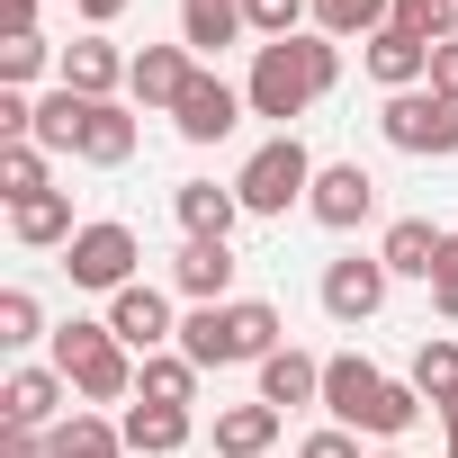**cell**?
<instances>
[{
  "label": "cell",
  "mask_w": 458,
  "mask_h": 458,
  "mask_svg": "<svg viewBox=\"0 0 458 458\" xmlns=\"http://www.w3.org/2000/svg\"><path fill=\"white\" fill-rule=\"evenodd\" d=\"M333 81H342V46L306 28V37H279V46H261V55H252L243 99H252V117H279V135H288V117H306Z\"/></svg>",
  "instance_id": "cell-1"
},
{
  "label": "cell",
  "mask_w": 458,
  "mask_h": 458,
  "mask_svg": "<svg viewBox=\"0 0 458 458\" xmlns=\"http://www.w3.org/2000/svg\"><path fill=\"white\" fill-rule=\"evenodd\" d=\"M180 351L198 360V369H261L270 351H288L279 342V306L270 297H225V306H189L180 315Z\"/></svg>",
  "instance_id": "cell-2"
},
{
  "label": "cell",
  "mask_w": 458,
  "mask_h": 458,
  "mask_svg": "<svg viewBox=\"0 0 458 458\" xmlns=\"http://www.w3.org/2000/svg\"><path fill=\"white\" fill-rule=\"evenodd\" d=\"M10 234L28 243V252H64L81 225H72V198L64 189H46V198H28V207H10Z\"/></svg>",
  "instance_id": "cell-26"
},
{
  "label": "cell",
  "mask_w": 458,
  "mask_h": 458,
  "mask_svg": "<svg viewBox=\"0 0 458 458\" xmlns=\"http://www.w3.org/2000/svg\"><path fill=\"white\" fill-rule=\"evenodd\" d=\"M117 431H126V449H135V458H180L198 422H189V404H126V413H117Z\"/></svg>",
  "instance_id": "cell-20"
},
{
  "label": "cell",
  "mask_w": 458,
  "mask_h": 458,
  "mask_svg": "<svg viewBox=\"0 0 458 458\" xmlns=\"http://www.w3.org/2000/svg\"><path fill=\"white\" fill-rule=\"evenodd\" d=\"M306 216L324 225V234H351V225H369V216H377V180H369L360 162H324V171H315V189H306Z\"/></svg>",
  "instance_id": "cell-9"
},
{
  "label": "cell",
  "mask_w": 458,
  "mask_h": 458,
  "mask_svg": "<svg viewBox=\"0 0 458 458\" xmlns=\"http://www.w3.org/2000/svg\"><path fill=\"white\" fill-rule=\"evenodd\" d=\"M386 288H395V270L377 261V252H342V261H324V315L333 324H369L377 306H386Z\"/></svg>",
  "instance_id": "cell-8"
},
{
  "label": "cell",
  "mask_w": 458,
  "mask_h": 458,
  "mask_svg": "<svg viewBox=\"0 0 458 458\" xmlns=\"http://www.w3.org/2000/svg\"><path fill=\"white\" fill-rule=\"evenodd\" d=\"M72 10H81V28H99V37H108V19H126V0H72Z\"/></svg>",
  "instance_id": "cell-41"
},
{
  "label": "cell",
  "mask_w": 458,
  "mask_h": 458,
  "mask_svg": "<svg viewBox=\"0 0 458 458\" xmlns=\"http://www.w3.org/2000/svg\"><path fill=\"white\" fill-rule=\"evenodd\" d=\"M306 19H315V37H333V46H351V37L369 46V37L395 28V0H315Z\"/></svg>",
  "instance_id": "cell-25"
},
{
  "label": "cell",
  "mask_w": 458,
  "mask_h": 458,
  "mask_svg": "<svg viewBox=\"0 0 458 458\" xmlns=\"http://www.w3.org/2000/svg\"><path fill=\"white\" fill-rule=\"evenodd\" d=\"M243 108H252V99H243L234 81L198 64V72H189V90H180V108H171V126H180V144H225V135L243 126Z\"/></svg>",
  "instance_id": "cell-7"
},
{
  "label": "cell",
  "mask_w": 458,
  "mask_h": 458,
  "mask_svg": "<svg viewBox=\"0 0 458 458\" xmlns=\"http://www.w3.org/2000/svg\"><path fill=\"white\" fill-rule=\"evenodd\" d=\"M297 458H360V431L324 422V431H306V440H297Z\"/></svg>",
  "instance_id": "cell-38"
},
{
  "label": "cell",
  "mask_w": 458,
  "mask_h": 458,
  "mask_svg": "<svg viewBox=\"0 0 458 458\" xmlns=\"http://www.w3.org/2000/svg\"><path fill=\"white\" fill-rule=\"evenodd\" d=\"M440 252H449V234H440L431 216H395L386 234H377V261H386L395 279H422V288H431V270H440Z\"/></svg>",
  "instance_id": "cell-16"
},
{
  "label": "cell",
  "mask_w": 458,
  "mask_h": 458,
  "mask_svg": "<svg viewBox=\"0 0 458 458\" xmlns=\"http://www.w3.org/2000/svg\"><path fill=\"white\" fill-rule=\"evenodd\" d=\"M306 10H315V0H243V28L261 46H279V37H306Z\"/></svg>",
  "instance_id": "cell-33"
},
{
  "label": "cell",
  "mask_w": 458,
  "mask_h": 458,
  "mask_svg": "<svg viewBox=\"0 0 458 458\" xmlns=\"http://www.w3.org/2000/svg\"><path fill=\"white\" fill-rule=\"evenodd\" d=\"M99 324H108V333H117V342L135 351V360H144V351H171V342H180V324H171V297H162V288H144V279H135V288H117Z\"/></svg>",
  "instance_id": "cell-10"
},
{
  "label": "cell",
  "mask_w": 458,
  "mask_h": 458,
  "mask_svg": "<svg viewBox=\"0 0 458 458\" xmlns=\"http://www.w3.org/2000/svg\"><path fill=\"white\" fill-rule=\"evenodd\" d=\"M261 404H324V360H306V351H270L261 360Z\"/></svg>",
  "instance_id": "cell-24"
},
{
  "label": "cell",
  "mask_w": 458,
  "mask_h": 458,
  "mask_svg": "<svg viewBox=\"0 0 458 458\" xmlns=\"http://www.w3.org/2000/svg\"><path fill=\"white\" fill-rule=\"evenodd\" d=\"M440 10H449V37H458V0H440Z\"/></svg>",
  "instance_id": "cell-43"
},
{
  "label": "cell",
  "mask_w": 458,
  "mask_h": 458,
  "mask_svg": "<svg viewBox=\"0 0 458 458\" xmlns=\"http://www.w3.org/2000/svg\"><path fill=\"white\" fill-rule=\"evenodd\" d=\"M377 458H404V449H377Z\"/></svg>",
  "instance_id": "cell-44"
},
{
  "label": "cell",
  "mask_w": 458,
  "mask_h": 458,
  "mask_svg": "<svg viewBox=\"0 0 458 458\" xmlns=\"http://www.w3.org/2000/svg\"><path fill=\"white\" fill-rule=\"evenodd\" d=\"M413 413H422L413 377H386V395H377V413H369V440H404V431H413Z\"/></svg>",
  "instance_id": "cell-34"
},
{
  "label": "cell",
  "mask_w": 458,
  "mask_h": 458,
  "mask_svg": "<svg viewBox=\"0 0 458 458\" xmlns=\"http://www.w3.org/2000/svg\"><path fill=\"white\" fill-rule=\"evenodd\" d=\"M171 216H180V234H189V243H234L243 198H234V189H216V180H180V189H171Z\"/></svg>",
  "instance_id": "cell-14"
},
{
  "label": "cell",
  "mask_w": 458,
  "mask_h": 458,
  "mask_svg": "<svg viewBox=\"0 0 458 458\" xmlns=\"http://www.w3.org/2000/svg\"><path fill=\"white\" fill-rule=\"evenodd\" d=\"M198 377H207V369H198L180 342H171V351H144V360H135V404H198Z\"/></svg>",
  "instance_id": "cell-21"
},
{
  "label": "cell",
  "mask_w": 458,
  "mask_h": 458,
  "mask_svg": "<svg viewBox=\"0 0 458 458\" xmlns=\"http://www.w3.org/2000/svg\"><path fill=\"white\" fill-rule=\"evenodd\" d=\"M377 395H386V369H377V360H360V351H342V360H324V413H333L342 431H369V413H377Z\"/></svg>",
  "instance_id": "cell-13"
},
{
  "label": "cell",
  "mask_w": 458,
  "mask_h": 458,
  "mask_svg": "<svg viewBox=\"0 0 458 458\" xmlns=\"http://www.w3.org/2000/svg\"><path fill=\"white\" fill-rule=\"evenodd\" d=\"M377 135L395 144V153H422V162H449L458 153V99L449 90H395L386 108H377Z\"/></svg>",
  "instance_id": "cell-5"
},
{
  "label": "cell",
  "mask_w": 458,
  "mask_h": 458,
  "mask_svg": "<svg viewBox=\"0 0 458 458\" xmlns=\"http://www.w3.org/2000/svg\"><path fill=\"white\" fill-rule=\"evenodd\" d=\"M431 90H449V99H458V37H449V46H431Z\"/></svg>",
  "instance_id": "cell-39"
},
{
  "label": "cell",
  "mask_w": 458,
  "mask_h": 458,
  "mask_svg": "<svg viewBox=\"0 0 458 458\" xmlns=\"http://www.w3.org/2000/svg\"><path fill=\"white\" fill-rule=\"evenodd\" d=\"M234 243H180V261H171V288L189 297V306H225L234 297Z\"/></svg>",
  "instance_id": "cell-17"
},
{
  "label": "cell",
  "mask_w": 458,
  "mask_h": 458,
  "mask_svg": "<svg viewBox=\"0 0 458 458\" xmlns=\"http://www.w3.org/2000/svg\"><path fill=\"white\" fill-rule=\"evenodd\" d=\"M189 72H198V55H189V46H144V55H135V72H126V99L171 117V108H180V90H189Z\"/></svg>",
  "instance_id": "cell-15"
},
{
  "label": "cell",
  "mask_w": 458,
  "mask_h": 458,
  "mask_svg": "<svg viewBox=\"0 0 458 458\" xmlns=\"http://www.w3.org/2000/svg\"><path fill=\"white\" fill-rule=\"evenodd\" d=\"M72 162H99V171L135 162V108H117V99H90V108H81V144H72Z\"/></svg>",
  "instance_id": "cell-19"
},
{
  "label": "cell",
  "mask_w": 458,
  "mask_h": 458,
  "mask_svg": "<svg viewBox=\"0 0 458 458\" xmlns=\"http://www.w3.org/2000/svg\"><path fill=\"white\" fill-rule=\"evenodd\" d=\"M64 90H81V99H117L126 90V72H135V55H117V37H99V28H81L72 46H64Z\"/></svg>",
  "instance_id": "cell-12"
},
{
  "label": "cell",
  "mask_w": 458,
  "mask_h": 458,
  "mask_svg": "<svg viewBox=\"0 0 458 458\" xmlns=\"http://www.w3.org/2000/svg\"><path fill=\"white\" fill-rule=\"evenodd\" d=\"M46 189H55L46 144H0V198H10V207H28V198H46Z\"/></svg>",
  "instance_id": "cell-30"
},
{
  "label": "cell",
  "mask_w": 458,
  "mask_h": 458,
  "mask_svg": "<svg viewBox=\"0 0 458 458\" xmlns=\"http://www.w3.org/2000/svg\"><path fill=\"white\" fill-rule=\"evenodd\" d=\"M0 342H10V351H28V342H55V333H46V306H37V288H0Z\"/></svg>",
  "instance_id": "cell-32"
},
{
  "label": "cell",
  "mask_w": 458,
  "mask_h": 458,
  "mask_svg": "<svg viewBox=\"0 0 458 458\" xmlns=\"http://www.w3.org/2000/svg\"><path fill=\"white\" fill-rule=\"evenodd\" d=\"M64 395H72V377L46 360H28V369H10V377H0V422H10V431H46L55 413H64Z\"/></svg>",
  "instance_id": "cell-11"
},
{
  "label": "cell",
  "mask_w": 458,
  "mask_h": 458,
  "mask_svg": "<svg viewBox=\"0 0 458 458\" xmlns=\"http://www.w3.org/2000/svg\"><path fill=\"white\" fill-rule=\"evenodd\" d=\"M46 449H55V458H135V449H126V431H117L108 413H72V422H55V431H46Z\"/></svg>",
  "instance_id": "cell-27"
},
{
  "label": "cell",
  "mask_w": 458,
  "mask_h": 458,
  "mask_svg": "<svg viewBox=\"0 0 458 458\" xmlns=\"http://www.w3.org/2000/svg\"><path fill=\"white\" fill-rule=\"evenodd\" d=\"M413 395L440 413V404H458V342L449 333H431L422 351H413Z\"/></svg>",
  "instance_id": "cell-28"
},
{
  "label": "cell",
  "mask_w": 458,
  "mask_h": 458,
  "mask_svg": "<svg viewBox=\"0 0 458 458\" xmlns=\"http://www.w3.org/2000/svg\"><path fill=\"white\" fill-rule=\"evenodd\" d=\"M431 315L458 324V234H449V252H440V270H431Z\"/></svg>",
  "instance_id": "cell-36"
},
{
  "label": "cell",
  "mask_w": 458,
  "mask_h": 458,
  "mask_svg": "<svg viewBox=\"0 0 458 458\" xmlns=\"http://www.w3.org/2000/svg\"><path fill=\"white\" fill-rule=\"evenodd\" d=\"M234 37H252L243 28V0H180V46L189 55H225Z\"/></svg>",
  "instance_id": "cell-23"
},
{
  "label": "cell",
  "mask_w": 458,
  "mask_h": 458,
  "mask_svg": "<svg viewBox=\"0 0 458 458\" xmlns=\"http://www.w3.org/2000/svg\"><path fill=\"white\" fill-rule=\"evenodd\" d=\"M440 431H449V458H458V404H440Z\"/></svg>",
  "instance_id": "cell-42"
},
{
  "label": "cell",
  "mask_w": 458,
  "mask_h": 458,
  "mask_svg": "<svg viewBox=\"0 0 458 458\" xmlns=\"http://www.w3.org/2000/svg\"><path fill=\"white\" fill-rule=\"evenodd\" d=\"M135 261H144V243H135V225H117V216L81 225V234L64 243V279H72V288H90V297L135 288Z\"/></svg>",
  "instance_id": "cell-6"
},
{
  "label": "cell",
  "mask_w": 458,
  "mask_h": 458,
  "mask_svg": "<svg viewBox=\"0 0 458 458\" xmlns=\"http://www.w3.org/2000/svg\"><path fill=\"white\" fill-rule=\"evenodd\" d=\"M81 108H90V99L55 81V90L37 99V135H28V144H46V153H72V144H81Z\"/></svg>",
  "instance_id": "cell-29"
},
{
  "label": "cell",
  "mask_w": 458,
  "mask_h": 458,
  "mask_svg": "<svg viewBox=\"0 0 458 458\" xmlns=\"http://www.w3.org/2000/svg\"><path fill=\"white\" fill-rule=\"evenodd\" d=\"M360 64H369V81L395 99V90H422L431 81V46L422 37H404V28H386V37H369L360 46Z\"/></svg>",
  "instance_id": "cell-18"
},
{
  "label": "cell",
  "mask_w": 458,
  "mask_h": 458,
  "mask_svg": "<svg viewBox=\"0 0 458 458\" xmlns=\"http://www.w3.org/2000/svg\"><path fill=\"white\" fill-rule=\"evenodd\" d=\"M46 64H64L46 37H0V90H28V81H46Z\"/></svg>",
  "instance_id": "cell-31"
},
{
  "label": "cell",
  "mask_w": 458,
  "mask_h": 458,
  "mask_svg": "<svg viewBox=\"0 0 458 458\" xmlns=\"http://www.w3.org/2000/svg\"><path fill=\"white\" fill-rule=\"evenodd\" d=\"M395 28L422 37V46H449V10H440V0H395Z\"/></svg>",
  "instance_id": "cell-35"
},
{
  "label": "cell",
  "mask_w": 458,
  "mask_h": 458,
  "mask_svg": "<svg viewBox=\"0 0 458 458\" xmlns=\"http://www.w3.org/2000/svg\"><path fill=\"white\" fill-rule=\"evenodd\" d=\"M207 440H216V458H261L279 440V404H261V395L252 404H216V431Z\"/></svg>",
  "instance_id": "cell-22"
},
{
  "label": "cell",
  "mask_w": 458,
  "mask_h": 458,
  "mask_svg": "<svg viewBox=\"0 0 458 458\" xmlns=\"http://www.w3.org/2000/svg\"><path fill=\"white\" fill-rule=\"evenodd\" d=\"M0 37H37V0H0Z\"/></svg>",
  "instance_id": "cell-40"
},
{
  "label": "cell",
  "mask_w": 458,
  "mask_h": 458,
  "mask_svg": "<svg viewBox=\"0 0 458 458\" xmlns=\"http://www.w3.org/2000/svg\"><path fill=\"white\" fill-rule=\"evenodd\" d=\"M37 135V99L28 90H0V144H28Z\"/></svg>",
  "instance_id": "cell-37"
},
{
  "label": "cell",
  "mask_w": 458,
  "mask_h": 458,
  "mask_svg": "<svg viewBox=\"0 0 458 458\" xmlns=\"http://www.w3.org/2000/svg\"><path fill=\"white\" fill-rule=\"evenodd\" d=\"M315 171H324V162H315L297 135H270V144L234 171V198H243V216H288V207H306Z\"/></svg>",
  "instance_id": "cell-4"
},
{
  "label": "cell",
  "mask_w": 458,
  "mask_h": 458,
  "mask_svg": "<svg viewBox=\"0 0 458 458\" xmlns=\"http://www.w3.org/2000/svg\"><path fill=\"white\" fill-rule=\"evenodd\" d=\"M55 369L72 377L81 404H135V351H126L108 324H90V315L55 324Z\"/></svg>",
  "instance_id": "cell-3"
}]
</instances>
